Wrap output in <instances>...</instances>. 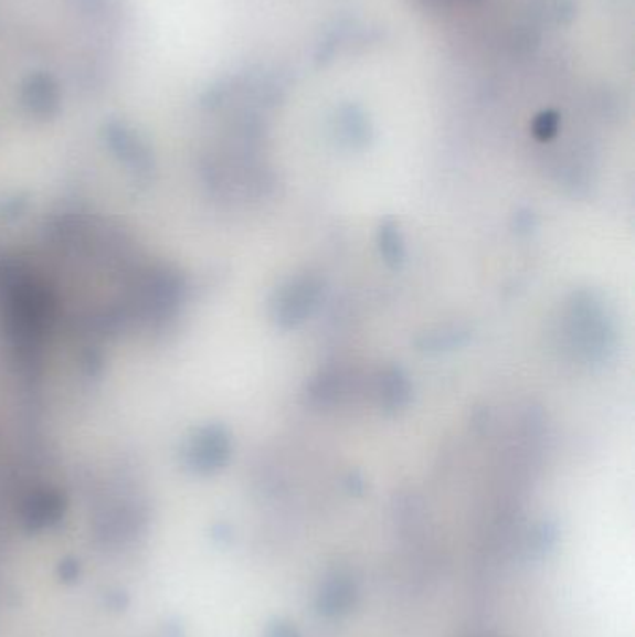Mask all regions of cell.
<instances>
[{
	"label": "cell",
	"mask_w": 635,
	"mask_h": 637,
	"mask_svg": "<svg viewBox=\"0 0 635 637\" xmlns=\"http://www.w3.org/2000/svg\"><path fill=\"white\" fill-rule=\"evenodd\" d=\"M317 295H319V287L309 278L289 282L279 291V298L274 305L276 319L284 327H297L298 322L304 321V317L309 316V310L314 308Z\"/></svg>",
	"instance_id": "obj_1"
},
{
	"label": "cell",
	"mask_w": 635,
	"mask_h": 637,
	"mask_svg": "<svg viewBox=\"0 0 635 637\" xmlns=\"http://www.w3.org/2000/svg\"><path fill=\"white\" fill-rule=\"evenodd\" d=\"M27 92H29V102L34 110L47 113L49 108L56 103V89L49 77L38 75V77L30 78V86Z\"/></svg>",
	"instance_id": "obj_2"
},
{
	"label": "cell",
	"mask_w": 635,
	"mask_h": 637,
	"mask_svg": "<svg viewBox=\"0 0 635 637\" xmlns=\"http://www.w3.org/2000/svg\"><path fill=\"white\" fill-rule=\"evenodd\" d=\"M409 395V387L404 376L399 375L398 371H390V375L384 376V387L380 397L384 401L387 406H401L406 401Z\"/></svg>",
	"instance_id": "obj_3"
},
{
	"label": "cell",
	"mask_w": 635,
	"mask_h": 637,
	"mask_svg": "<svg viewBox=\"0 0 635 637\" xmlns=\"http://www.w3.org/2000/svg\"><path fill=\"white\" fill-rule=\"evenodd\" d=\"M380 252L387 257V262L398 263L403 259V243L399 238L398 227L388 222L380 227Z\"/></svg>",
	"instance_id": "obj_4"
}]
</instances>
